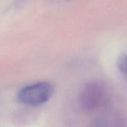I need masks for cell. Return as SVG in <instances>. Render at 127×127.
Masks as SVG:
<instances>
[{
	"instance_id": "3",
	"label": "cell",
	"mask_w": 127,
	"mask_h": 127,
	"mask_svg": "<svg viewBox=\"0 0 127 127\" xmlns=\"http://www.w3.org/2000/svg\"><path fill=\"white\" fill-rule=\"evenodd\" d=\"M117 66L119 70L127 76V55H120L117 59Z\"/></svg>"
},
{
	"instance_id": "1",
	"label": "cell",
	"mask_w": 127,
	"mask_h": 127,
	"mask_svg": "<svg viewBox=\"0 0 127 127\" xmlns=\"http://www.w3.org/2000/svg\"><path fill=\"white\" fill-rule=\"evenodd\" d=\"M53 91V87L49 82H41L24 87L18 92L17 97L23 104L37 106L49 100Z\"/></svg>"
},
{
	"instance_id": "2",
	"label": "cell",
	"mask_w": 127,
	"mask_h": 127,
	"mask_svg": "<svg viewBox=\"0 0 127 127\" xmlns=\"http://www.w3.org/2000/svg\"><path fill=\"white\" fill-rule=\"evenodd\" d=\"M106 94L104 88L97 83L85 85L79 94V102L83 109L94 111L101 107L105 102Z\"/></svg>"
}]
</instances>
